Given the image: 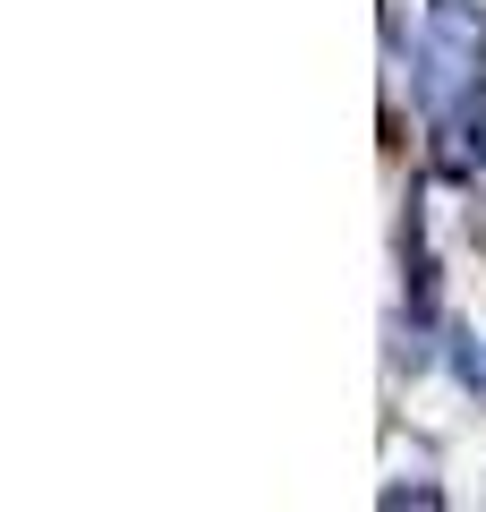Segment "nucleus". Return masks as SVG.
Masks as SVG:
<instances>
[{
  "label": "nucleus",
  "instance_id": "nucleus-1",
  "mask_svg": "<svg viewBox=\"0 0 486 512\" xmlns=\"http://www.w3.org/2000/svg\"><path fill=\"white\" fill-rule=\"evenodd\" d=\"M427 35H444V43H469V52H486V9H478V0H427Z\"/></svg>",
  "mask_w": 486,
  "mask_h": 512
},
{
  "label": "nucleus",
  "instance_id": "nucleus-2",
  "mask_svg": "<svg viewBox=\"0 0 486 512\" xmlns=\"http://www.w3.org/2000/svg\"><path fill=\"white\" fill-rule=\"evenodd\" d=\"M444 359H452V376H461V393H486V350H478V333H444Z\"/></svg>",
  "mask_w": 486,
  "mask_h": 512
},
{
  "label": "nucleus",
  "instance_id": "nucleus-3",
  "mask_svg": "<svg viewBox=\"0 0 486 512\" xmlns=\"http://www.w3.org/2000/svg\"><path fill=\"white\" fill-rule=\"evenodd\" d=\"M384 504H418V512H427V504H444V487H435V478H393V487H384Z\"/></svg>",
  "mask_w": 486,
  "mask_h": 512
}]
</instances>
